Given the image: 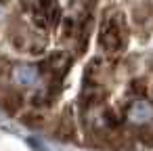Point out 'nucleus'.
<instances>
[{"label": "nucleus", "instance_id": "obj_1", "mask_svg": "<svg viewBox=\"0 0 153 151\" xmlns=\"http://www.w3.org/2000/svg\"><path fill=\"white\" fill-rule=\"evenodd\" d=\"M128 122L134 126H145L153 122V103L138 99L128 107Z\"/></svg>", "mask_w": 153, "mask_h": 151}, {"label": "nucleus", "instance_id": "obj_2", "mask_svg": "<svg viewBox=\"0 0 153 151\" xmlns=\"http://www.w3.org/2000/svg\"><path fill=\"white\" fill-rule=\"evenodd\" d=\"M40 80V69L36 65H30V63H19L13 67V82L17 86H23V88H30V86H36Z\"/></svg>", "mask_w": 153, "mask_h": 151}, {"label": "nucleus", "instance_id": "obj_4", "mask_svg": "<svg viewBox=\"0 0 153 151\" xmlns=\"http://www.w3.org/2000/svg\"><path fill=\"white\" fill-rule=\"evenodd\" d=\"M0 15H2V4H0Z\"/></svg>", "mask_w": 153, "mask_h": 151}, {"label": "nucleus", "instance_id": "obj_3", "mask_svg": "<svg viewBox=\"0 0 153 151\" xmlns=\"http://www.w3.org/2000/svg\"><path fill=\"white\" fill-rule=\"evenodd\" d=\"M101 44H103V48H107V51H117V48L122 46V30H120V25H117L113 19H109V21L103 25Z\"/></svg>", "mask_w": 153, "mask_h": 151}]
</instances>
